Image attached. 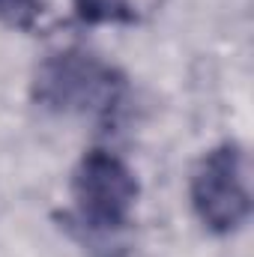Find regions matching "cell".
<instances>
[{
  "label": "cell",
  "mask_w": 254,
  "mask_h": 257,
  "mask_svg": "<svg viewBox=\"0 0 254 257\" xmlns=\"http://www.w3.org/2000/svg\"><path fill=\"white\" fill-rule=\"evenodd\" d=\"M72 215L78 236L90 248H117L120 236L132 227L141 197L138 174L111 150H87L72 171Z\"/></svg>",
  "instance_id": "obj_1"
},
{
  "label": "cell",
  "mask_w": 254,
  "mask_h": 257,
  "mask_svg": "<svg viewBox=\"0 0 254 257\" xmlns=\"http://www.w3.org/2000/svg\"><path fill=\"white\" fill-rule=\"evenodd\" d=\"M75 18L87 27L96 24H135L141 18L132 0H72Z\"/></svg>",
  "instance_id": "obj_4"
},
{
  "label": "cell",
  "mask_w": 254,
  "mask_h": 257,
  "mask_svg": "<svg viewBox=\"0 0 254 257\" xmlns=\"http://www.w3.org/2000/svg\"><path fill=\"white\" fill-rule=\"evenodd\" d=\"M45 12L42 0H0V21L18 30H36Z\"/></svg>",
  "instance_id": "obj_5"
},
{
  "label": "cell",
  "mask_w": 254,
  "mask_h": 257,
  "mask_svg": "<svg viewBox=\"0 0 254 257\" xmlns=\"http://www.w3.org/2000/svg\"><path fill=\"white\" fill-rule=\"evenodd\" d=\"M191 209L197 221L224 236L239 230L251 215V168L248 153L236 141H224L200 156L191 171Z\"/></svg>",
  "instance_id": "obj_3"
},
{
  "label": "cell",
  "mask_w": 254,
  "mask_h": 257,
  "mask_svg": "<svg viewBox=\"0 0 254 257\" xmlns=\"http://www.w3.org/2000/svg\"><path fill=\"white\" fill-rule=\"evenodd\" d=\"M126 75L84 48L48 54L33 75V102L51 114L111 123L126 102Z\"/></svg>",
  "instance_id": "obj_2"
}]
</instances>
